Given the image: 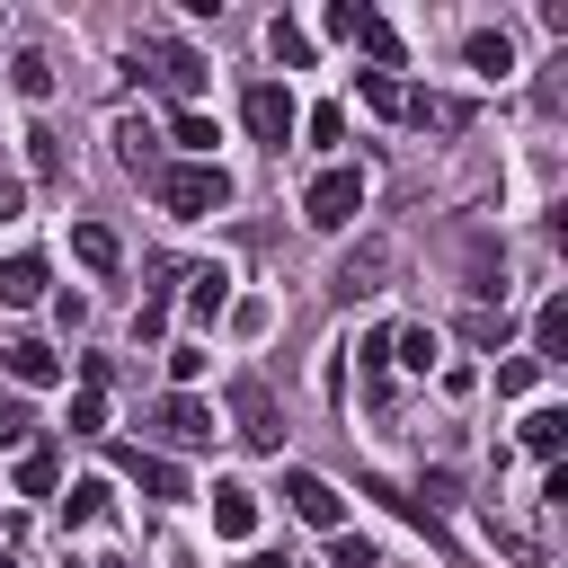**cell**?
I'll return each instance as SVG.
<instances>
[{"instance_id": "obj_21", "label": "cell", "mask_w": 568, "mask_h": 568, "mask_svg": "<svg viewBox=\"0 0 568 568\" xmlns=\"http://www.w3.org/2000/svg\"><path fill=\"white\" fill-rule=\"evenodd\" d=\"M169 133H178V151H186V160H204V151H213V142H222V133H213V115H204V106H178V115H169Z\"/></svg>"}, {"instance_id": "obj_20", "label": "cell", "mask_w": 568, "mask_h": 568, "mask_svg": "<svg viewBox=\"0 0 568 568\" xmlns=\"http://www.w3.org/2000/svg\"><path fill=\"white\" fill-rule=\"evenodd\" d=\"M266 53H275L284 71H302V62H311V27H302V18H275V27H266Z\"/></svg>"}, {"instance_id": "obj_32", "label": "cell", "mask_w": 568, "mask_h": 568, "mask_svg": "<svg viewBox=\"0 0 568 568\" xmlns=\"http://www.w3.org/2000/svg\"><path fill=\"white\" fill-rule=\"evenodd\" d=\"M532 373H541V364H532V355H515V364H497V390L515 399V390H532Z\"/></svg>"}, {"instance_id": "obj_33", "label": "cell", "mask_w": 568, "mask_h": 568, "mask_svg": "<svg viewBox=\"0 0 568 568\" xmlns=\"http://www.w3.org/2000/svg\"><path fill=\"white\" fill-rule=\"evenodd\" d=\"M18 213H27V178H9V169H0V222H18Z\"/></svg>"}, {"instance_id": "obj_12", "label": "cell", "mask_w": 568, "mask_h": 568, "mask_svg": "<svg viewBox=\"0 0 568 568\" xmlns=\"http://www.w3.org/2000/svg\"><path fill=\"white\" fill-rule=\"evenodd\" d=\"M71 257L98 266V275H115V266H124V240H115L106 222H71Z\"/></svg>"}, {"instance_id": "obj_8", "label": "cell", "mask_w": 568, "mask_h": 568, "mask_svg": "<svg viewBox=\"0 0 568 568\" xmlns=\"http://www.w3.org/2000/svg\"><path fill=\"white\" fill-rule=\"evenodd\" d=\"M0 373H9L18 390H44V382H62V355H53L44 337H9V346H0Z\"/></svg>"}, {"instance_id": "obj_22", "label": "cell", "mask_w": 568, "mask_h": 568, "mask_svg": "<svg viewBox=\"0 0 568 568\" xmlns=\"http://www.w3.org/2000/svg\"><path fill=\"white\" fill-rule=\"evenodd\" d=\"M115 142H124V169H151V178H160V133H151L142 115H124V133H115Z\"/></svg>"}, {"instance_id": "obj_30", "label": "cell", "mask_w": 568, "mask_h": 568, "mask_svg": "<svg viewBox=\"0 0 568 568\" xmlns=\"http://www.w3.org/2000/svg\"><path fill=\"white\" fill-rule=\"evenodd\" d=\"M71 435H106V390H71Z\"/></svg>"}, {"instance_id": "obj_1", "label": "cell", "mask_w": 568, "mask_h": 568, "mask_svg": "<svg viewBox=\"0 0 568 568\" xmlns=\"http://www.w3.org/2000/svg\"><path fill=\"white\" fill-rule=\"evenodd\" d=\"M151 186H160V204H169L178 222H204V213H222V204H231V178H222L213 160H178V169H160Z\"/></svg>"}, {"instance_id": "obj_4", "label": "cell", "mask_w": 568, "mask_h": 568, "mask_svg": "<svg viewBox=\"0 0 568 568\" xmlns=\"http://www.w3.org/2000/svg\"><path fill=\"white\" fill-rule=\"evenodd\" d=\"M231 435H240L248 453H284V417H275V390H266L257 373L231 382Z\"/></svg>"}, {"instance_id": "obj_35", "label": "cell", "mask_w": 568, "mask_h": 568, "mask_svg": "<svg viewBox=\"0 0 568 568\" xmlns=\"http://www.w3.org/2000/svg\"><path fill=\"white\" fill-rule=\"evenodd\" d=\"M0 568H18V559H9V550H0Z\"/></svg>"}, {"instance_id": "obj_19", "label": "cell", "mask_w": 568, "mask_h": 568, "mask_svg": "<svg viewBox=\"0 0 568 568\" xmlns=\"http://www.w3.org/2000/svg\"><path fill=\"white\" fill-rule=\"evenodd\" d=\"M559 444H568V408H532V417H524V453L559 462Z\"/></svg>"}, {"instance_id": "obj_9", "label": "cell", "mask_w": 568, "mask_h": 568, "mask_svg": "<svg viewBox=\"0 0 568 568\" xmlns=\"http://www.w3.org/2000/svg\"><path fill=\"white\" fill-rule=\"evenodd\" d=\"M213 532H222V541H248V532H257V488L222 479V488H213Z\"/></svg>"}, {"instance_id": "obj_17", "label": "cell", "mask_w": 568, "mask_h": 568, "mask_svg": "<svg viewBox=\"0 0 568 568\" xmlns=\"http://www.w3.org/2000/svg\"><path fill=\"white\" fill-rule=\"evenodd\" d=\"M470 71L506 80V71H515V36H506V27H479V36H470Z\"/></svg>"}, {"instance_id": "obj_34", "label": "cell", "mask_w": 568, "mask_h": 568, "mask_svg": "<svg viewBox=\"0 0 568 568\" xmlns=\"http://www.w3.org/2000/svg\"><path fill=\"white\" fill-rule=\"evenodd\" d=\"M240 568H293V559H284V550H248Z\"/></svg>"}, {"instance_id": "obj_16", "label": "cell", "mask_w": 568, "mask_h": 568, "mask_svg": "<svg viewBox=\"0 0 568 568\" xmlns=\"http://www.w3.org/2000/svg\"><path fill=\"white\" fill-rule=\"evenodd\" d=\"M346 44H364V53H373V71H399V36H390V18L355 9V36H346Z\"/></svg>"}, {"instance_id": "obj_5", "label": "cell", "mask_w": 568, "mask_h": 568, "mask_svg": "<svg viewBox=\"0 0 568 568\" xmlns=\"http://www.w3.org/2000/svg\"><path fill=\"white\" fill-rule=\"evenodd\" d=\"M133 62H151V80H160L169 98H195V89H204V53L178 44V36H133Z\"/></svg>"}, {"instance_id": "obj_7", "label": "cell", "mask_w": 568, "mask_h": 568, "mask_svg": "<svg viewBox=\"0 0 568 568\" xmlns=\"http://www.w3.org/2000/svg\"><path fill=\"white\" fill-rule=\"evenodd\" d=\"M284 497H293V515H302V524H320V532H346V497H337L320 470H284Z\"/></svg>"}, {"instance_id": "obj_26", "label": "cell", "mask_w": 568, "mask_h": 568, "mask_svg": "<svg viewBox=\"0 0 568 568\" xmlns=\"http://www.w3.org/2000/svg\"><path fill=\"white\" fill-rule=\"evenodd\" d=\"M160 328H169V284L142 293V311H133V346H160Z\"/></svg>"}, {"instance_id": "obj_18", "label": "cell", "mask_w": 568, "mask_h": 568, "mask_svg": "<svg viewBox=\"0 0 568 568\" xmlns=\"http://www.w3.org/2000/svg\"><path fill=\"white\" fill-rule=\"evenodd\" d=\"M27 169H36L44 186H62V178H71V160H62V133H53V124H36V133H27Z\"/></svg>"}, {"instance_id": "obj_28", "label": "cell", "mask_w": 568, "mask_h": 568, "mask_svg": "<svg viewBox=\"0 0 568 568\" xmlns=\"http://www.w3.org/2000/svg\"><path fill=\"white\" fill-rule=\"evenodd\" d=\"M355 89H364V106H373V115H399V98H408L390 71H355Z\"/></svg>"}, {"instance_id": "obj_29", "label": "cell", "mask_w": 568, "mask_h": 568, "mask_svg": "<svg viewBox=\"0 0 568 568\" xmlns=\"http://www.w3.org/2000/svg\"><path fill=\"white\" fill-rule=\"evenodd\" d=\"M302 133H311V151H337V142H346V106H311Z\"/></svg>"}, {"instance_id": "obj_11", "label": "cell", "mask_w": 568, "mask_h": 568, "mask_svg": "<svg viewBox=\"0 0 568 568\" xmlns=\"http://www.w3.org/2000/svg\"><path fill=\"white\" fill-rule=\"evenodd\" d=\"M115 462L142 479V497H160V506H169V497H186V470H178L169 453H115Z\"/></svg>"}, {"instance_id": "obj_23", "label": "cell", "mask_w": 568, "mask_h": 568, "mask_svg": "<svg viewBox=\"0 0 568 568\" xmlns=\"http://www.w3.org/2000/svg\"><path fill=\"white\" fill-rule=\"evenodd\" d=\"M390 355H399L408 373H426V364L444 355V337H435V328H390Z\"/></svg>"}, {"instance_id": "obj_14", "label": "cell", "mask_w": 568, "mask_h": 568, "mask_svg": "<svg viewBox=\"0 0 568 568\" xmlns=\"http://www.w3.org/2000/svg\"><path fill=\"white\" fill-rule=\"evenodd\" d=\"M222 302H231V266H222V257H213V266H186V311L213 320Z\"/></svg>"}, {"instance_id": "obj_31", "label": "cell", "mask_w": 568, "mask_h": 568, "mask_svg": "<svg viewBox=\"0 0 568 568\" xmlns=\"http://www.w3.org/2000/svg\"><path fill=\"white\" fill-rule=\"evenodd\" d=\"M328 568H373V541L364 532H328Z\"/></svg>"}, {"instance_id": "obj_10", "label": "cell", "mask_w": 568, "mask_h": 568, "mask_svg": "<svg viewBox=\"0 0 568 568\" xmlns=\"http://www.w3.org/2000/svg\"><path fill=\"white\" fill-rule=\"evenodd\" d=\"M44 284H53V275H44V257H36V248H18V257H0V302H9V311H27V302H44Z\"/></svg>"}, {"instance_id": "obj_3", "label": "cell", "mask_w": 568, "mask_h": 568, "mask_svg": "<svg viewBox=\"0 0 568 568\" xmlns=\"http://www.w3.org/2000/svg\"><path fill=\"white\" fill-rule=\"evenodd\" d=\"M355 213H364V169H320L302 186V222L311 231H346Z\"/></svg>"}, {"instance_id": "obj_2", "label": "cell", "mask_w": 568, "mask_h": 568, "mask_svg": "<svg viewBox=\"0 0 568 568\" xmlns=\"http://www.w3.org/2000/svg\"><path fill=\"white\" fill-rule=\"evenodd\" d=\"M240 124H248V142L284 151V142H293V124H302V106H293V89H284V80H248V89H240Z\"/></svg>"}, {"instance_id": "obj_25", "label": "cell", "mask_w": 568, "mask_h": 568, "mask_svg": "<svg viewBox=\"0 0 568 568\" xmlns=\"http://www.w3.org/2000/svg\"><path fill=\"white\" fill-rule=\"evenodd\" d=\"M9 89H18V98H53V62H44V53H18V62H9Z\"/></svg>"}, {"instance_id": "obj_24", "label": "cell", "mask_w": 568, "mask_h": 568, "mask_svg": "<svg viewBox=\"0 0 568 568\" xmlns=\"http://www.w3.org/2000/svg\"><path fill=\"white\" fill-rule=\"evenodd\" d=\"M106 515V479H71L62 488V524H98Z\"/></svg>"}, {"instance_id": "obj_27", "label": "cell", "mask_w": 568, "mask_h": 568, "mask_svg": "<svg viewBox=\"0 0 568 568\" xmlns=\"http://www.w3.org/2000/svg\"><path fill=\"white\" fill-rule=\"evenodd\" d=\"M36 444V408L27 399H0V453H27Z\"/></svg>"}, {"instance_id": "obj_6", "label": "cell", "mask_w": 568, "mask_h": 568, "mask_svg": "<svg viewBox=\"0 0 568 568\" xmlns=\"http://www.w3.org/2000/svg\"><path fill=\"white\" fill-rule=\"evenodd\" d=\"M151 435H160L169 453H204V444H213V408H204L195 390H169V399L151 408Z\"/></svg>"}, {"instance_id": "obj_15", "label": "cell", "mask_w": 568, "mask_h": 568, "mask_svg": "<svg viewBox=\"0 0 568 568\" xmlns=\"http://www.w3.org/2000/svg\"><path fill=\"white\" fill-rule=\"evenodd\" d=\"M53 488H62V453L53 444H27L18 453V497H53Z\"/></svg>"}, {"instance_id": "obj_13", "label": "cell", "mask_w": 568, "mask_h": 568, "mask_svg": "<svg viewBox=\"0 0 568 568\" xmlns=\"http://www.w3.org/2000/svg\"><path fill=\"white\" fill-rule=\"evenodd\" d=\"M532 364H568V293L541 302V320H532Z\"/></svg>"}]
</instances>
